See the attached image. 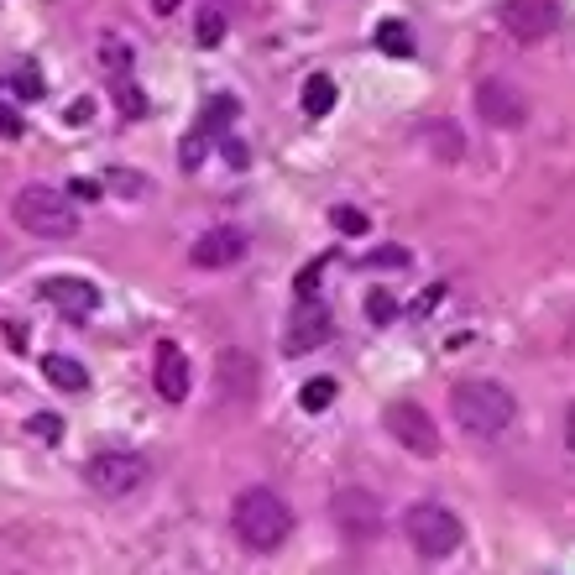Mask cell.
<instances>
[{
    "label": "cell",
    "mask_w": 575,
    "mask_h": 575,
    "mask_svg": "<svg viewBox=\"0 0 575 575\" xmlns=\"http://www.w3.org/2000/svg\"><path fill=\"white\" fill-rule=\"evenodd\" d=\"M230 534H236L251 555H272L293 534V508L272 487H246L230 502Z\"/></svg>",
    "instance_id": "6da1fadb"
},
{
    "label": "cell",
    "mask_w": 575,
    "mask_h": 575,
    "mask_svg": "<svg viewBox=\"0 0 575 575\" xmlns=\"http://www.w3.org/2000/svg\"><path fill=\"white\" fill-rule=\"evenodd\" d=\"M450 413L471 440H497V434L518 419V403H513L508 387L492 382V377H460L450 387Z\"/></svg>",
    "instance_id": "7a4b0ae2"
},
{
    "label": "cell",
    "mask_w": 575,
    "mask_h": 575,
    "mask_svg": "<svg viewBox=\"0 0 575 575\" xmlns=\"http://www.w3.org/2000/svg\"><path fill=\"white\" fill-rule=\"evenodd\" d=\"M11 215L16 225L27 230V236L37 241H68V236H79V210H74V199L48 189V183H27V189L16 194L11 204Z\"/></svg>",
    "instance_id": "3957f363"
},
{
    "label": "cell",
    "mask_w": 575,
    "mask_h": 575,
    "mask_svg": "<svg viewBox=\"0 0 575 575\" xmlns=\"http://www.w3.org/2000/svg\"><path fill=\"white\" fill-rule=\"evenodd\" d=\"M403 539L413 544L419 560H445V555L460 549L466 528H460V518L450 508H440V502H413V508L403 513Z\"/></svg>",
    "instance_id": "277c9868"
},
{
    "label": "cell",
    "mask_w": 575,
    "mask_h": 575,
    "mask_svg": "<svg viewBox=\"0 0 575 575\" xmlns=\"http://www.w3.org/2000/svg\"><path fill=\"white\" fill-rule=\"evenodd\" d=\"M84 481L100 497H131L147 481V460L136 450H100V455L84 460Z\"/></svg>",
    "instance_id": "5b68a950"
},
{
    "label": "cell",
    "mask_w": 575,
    "mask_h": 575,
    "mask_svg": "<svg viewBox=\"0 0 575 575\" xmlns=\"http://www.w3.org/2000/svg\"><path fill=\"white\" fill-rule=\"evenodd\" d=\"M471 100H476V115H481V121L497 126V131H513V126H523V121H528V95H523V89H518L513 79H502V74L476 79Z\"/></svg>",
    "instance_id": "8992f818"
},
{
    "label": "cell",
    "mask_w": 575,
    "mask_h": 575,
    "mask_svg": "<svg viewBox=\"0 0 575 575\" xmlns=\"http://www.w3.org/2000/svg\"><path fill=\"white\" fill-rule=\"evenodd\" d=\"M382 424H387V434H393L408 455H424V460L440 455V429H434V413H429L424 403H408V398L387 403Z\"/></svg>",
    "instance_id": "52a82bcc"
},
{
    "label": "cell",
    "mask_w": 575,
    "mask_h": 575,
    "mask_svg": "<svg viewBox=\"0 0 575 575\" xmlns=\"http://www.w3.org/2000/svg\"><path fill=\"white\" fill-rule=\"evenodd\" d=\"M497 21L508 27V37L518 42H544V37H555L560 32V0H502L497 6Z\"/></svg>",
    "instance_id": "ba28073f"
},
{
    "label": "cell",
    "mask_w": 575,
    "mask_h": 575,
    "mask_svg": "<svg viewBox=\"0 0 575 575\" xmlns=\"http://www.w3.org/2000/svg\"><path fill=\"white\" fill-rule=\"evenodd\" d=\"M330 518H335V528H340L345 539H377L382 528H387L382 502L366 492V487H340V492L330 497Z\"/></svg>",
    "instance_id": "9c48e42d"
},
{
    "label": "cell",
    "mask_w": 575,
    "mask_h": 575,
    "mask_svg": "<svg viewBox=\"0 0 575 575\" xmlns=\"http://www.w3.org/2000/svg\"><path fill=\"white\" fill-rule=\"evenodd\" d=\"M257 382H262V366H257L251 351L230 345V351L215 356V393H220V403H251V398H257Z\"/></svg>",
    "instance_id": "30bf717a"
},
{
    "label": "cell",
    "mask_w": 575,
    "mask_h": 575,
    "mask_svg": "<svg viewBox=\"0 0 575 575\" xmlns=\"http://www.w3.org/2000/svg\"><path fill=\"white\" fill-rule=\"evenodd\" d=\"M236 115H241V105L230 100V95H210V100H204V115H199V126H194L189 136H183V147H178V163H183V168H199V163H204V142H210V136H225Z\"/></svg>",
    "instance_id": "8fae6325"
},
{
    "label": "cell",
    "mask_w": 575,
    "mask_h": 575,
    "mask_svg": "<svg viewBox=\"0 0 575 575\" xmlns=\"http://www.w3.org/2000/svg\"><path fill=\"white\" fill-rule=\"evenodd\" d=\"M246 257V236L241 230H204V236H194V246H189V262L194 267H204V272H215V267H236Z\"/></svg>",
    "instance_id": "7c38bea8"
},
{
    "label": "cell",
    "mask_w": 575,
    "mask_h": 575,
    "mask_svg": "<svg viewBox=\"0 0 575 575\" xmlns=\"http://www.w3.org/2000/svg\"><path fill=\"white\" fill-rule=\"evenodd\" d=\"M325 340H330V309L325 304H304L288 319V330H283V351L304 356V351H319Z\"/></svg>",
    "instance_id": "4fadbf2b"
},
{
    "label": "cell",
    "mask_w": 575,
    "mask_h": 575,
    "mask_svg": "<svg viewBox=\"0 0 575 575\" xmlns=\"http://www.w3.org/2000/svg\"><path fill=\"white\" fill-rule=\"evenodd\" d=\"M42 298L58 304L68 319H89L100 309V288L89 278H42Z\"/></svg>",
    "instance_id": "5bb4252c"
},
{
    "label": "cell",
    "mask_w": 575,
    "mask_h": 575,
    "mask_svg": "<svg viewBox=\"0 0 575 575\" xmlns=\"http://www.w3.org/2000/svg\"><path fill=\"white\" fill-rule=\"evenodd\" d=\"M152 387H157V393H163L168 403H183V398H189V361H183L178 345H157Z\"/></svg>",
    "instance_id": "9a60e30c"
},
{
    "label": "cell",
    "mask_w": 575,
    "mask_h": 575,
    "mask_svg": "<svg viewBox=\"0 0 575 575\" xmlns=\"http://www.w3.org/2000/svg\"><path fill=\"white\" fill-rule=\"evenodd\" d=\"M42 377H48L58 393H84V387H89V372L74 356H48V361H42Z\"/></svg>",
    "instance_id": "2e32d148"
},
{
    "label": "cell",
    "mask_w": 575,
    "mask_h": 575,
    "mask_svg": "<svg viewBox=\"0 0 575 575\" xmlns=\"http://www.w3.org/2000/svg\"><path fill=\"white\" fill-rule=\"evenodd\" d=\"M424 142L434 147V157H440V163H455V157L466 152V136H460L450 121H434V126H424Z\"/></svg>",
    "instance_id": "e0dca14e"
},
{
    "label": "cell",
    "mask_w": 575,
    "mask_h": 575,
    "mask_svg": "<svg viewBox=\"0 0 575 575\" xmlns=\"http://www.w3.org/2000/svg\"><path fill=\"white\" fill-rule=\"evenodd\" d=\"M330 110H335V79L309 74L304 79V115H309V121H319V115H330Z\"/></svg>",
    "instance_id": "ac0fdd59"
},
{
    "label": "cell",
    "mask_w": 575,
    "mask_h": 575,
    "mask_svg": "<svg viewBox=\"0 0 575 575\" xmlns=\"http://www.w3.org/2000/svg\"><path fill=\"white\" fill-rule=\"evenodd\" d=\"M377 48L393 53V58H413V32H408V21H393V16H387L382 27H377Z\"/></svg>",
    "instance_id": "d6986e66"
},
{
    "label": "cell",
    "mask_w": 575,
    "mask_h": 575,
    "mask_svg": "<svg viewBox=\"0 0 575 575\" xmlns=\"http://www.w3.org/2000/svg\"><path fill=\"white\" fill-rule=\"evenodd\" d=\"M335 377H314V382H304V393H298V403H304V413H325L330 403H335Z\"/></svg>",
    "instance_id": "ffe728a7"
},
{
    "label": "cell",
    "mask_w": 575,
    "mask_h": 575,
    "mask_svg": "<svg viewBox=\"0 0 575 575\" xmlns=\"http://www.w3.org/2000/svg\"><path fill=\"white\" fill-rule=\"evenodd\" d=\"M110 89H115V100H121L126 121H142V115H147V95H142V89H136L131 79H110Z\"/></svg>",
    "instance_id": "44dd1931"
},
{
    "label": "cell",
    "mask_w": 575,
    "mask_h": 575,
    "mask_svg": "<svg viewBox=\"0 0 575 575\" xmlns=\"http://www.w3.org/2000/svg\"><path fill=\"white\" fill-rule=\"evenodd\" d=\"M194 37H199V48H215V42H225V16L215 6H204L199 21H194Z\"/></svg>",
    "instance_id": "7402d4cb"
},
{
    "label": "cell",
    "mask_w": 575,
    "mask_h": 575,
    "mask_svg": "<svg viewBox=\"0 0 575 575\" xmlns=\"http://www.w3.org/2000/svg\"><path fill=\"white\" fill-rule=\"evenodd\" d=\"M100 58L110 63V79H131V48H126V42L105 37V42H100Z\"/></svg>",
    "instance_id": "603a6c76"
},
{
    "label": "cell",
    "mask_w": 575,
    "mask_h": 575,
    "mask_svg": "<svg viewBox=\"0 0 575 575\" xmlns=\"http://www.w3.org/2000/svg\"><path fill=\"white\" fill-rule=\"evenodd\" d=\"M366 314H372V325H393V319H398V298L387 288H372V293H366Z\"/></svg>",
    "instance_id": "cb8c5ba5"
},
{
    "label": "cell",
    "mask_w": 575,
    "mask_h": 575,
    "mask_svg": "<svg viewBox=\"0 0 575 575\" xmlns=\"http://www.w3.org/2000/svg\"><path fill=\"white\" fill-rule=\"evenodd\" d=\"M330 220H335V230H345V236H366V215H361V210H351V204L330 210Z\"/></svg>",
    "instance_id": "d4e9b609"
},
{
    "label": "cell",
    "mask_w": 575,
    "mask_h": 575,
    "mask_svg": "<svg viewBox=\"0 0 575 575\" xmlns=\"http://www.w3.org/2000/svg\"><path fill=\"white\" fill-rule=\"evenodd\" d=\"M27 429L37 434V440H63V419H58V413H32Z\"/></svg>",
    "instance_id": "484cf974"
},
{
    "label": "cell",
    "mask_w": 575,
    "mask_h": 575,
    "mask_svg": "<svg viewBox=\"0 0 575 575\" xmlns=\"http://www.w3.org/2000/svg\"><path fill=\"white\" fill-rule=\"evenodd\" d=\"M366 267H408V251L403 246H377L372 257H366Z\"/></svg>",
    "instance_id": "4316f807"
},
{
    "label": "cell",
    "mask_w": 575,
    "mask_h": 575,
    "mask_svg": "<svg viewBox=\"0 0 575 575\" xmlns=\"http://www.w3.org/2000/svg\"><path fill=\"white\" fill-rule=\"evenodd\" d=\"M16 89H21V95H27V100H37V95H42V79L32 74V63L21 68V74H16Z\"/></svg>",
    "instance_id": "83f0119b"
},
{
    "label": "cell",
    "mask_w": 575,
    "mask_h": 575,
    "mask_svg": "<svg viewBox=\"0 0 575 575\" xmlns=\"http://www.w3.org/2000/svg\"><path fill=\"white\" fill-rule=\"evenodd\" d=\"M319 267H325V262H314V267H304V272H298V283H293V288H298V298H309V293L319 288Z\"/></svg>",
    "instance_id": "f1b7e54d"
},
{
    "label": "cell",
    "mask_w": 575,
    "mask_h": 575,
    "mask_svg": "<svg viewBox=\"0 0 575 575\" xmlns=\"http://www.w3.org/2000/svg\"><path fill=\"white\" fill-rule=\"evenodd\" d=\"M115 189H126V194H147V178H136V173H110Z\"/></svg>",
    "instance_id": "f546056e"
},
{
    "label": "cell",
    "mask_w": 575,
    "mask_h": 575,
    "mask_svg": "<svg viewBox=\"0 0 575 575\" xmlns=\"http://www.w3.org/2000/svg\"><path fill=\"white\" fill-rule=\"evenodd\" d=\"M0 131H6V136H21V115H11V105H0Z\"/></svg>",
    "instance_id": "4dcf8cb0"
},
{
    "label": "cell",
    "mask_w": 575,
    "mask_h": 575,
    "mask_svg": "<svg viewBox=\"0 0 575 575\" xmlns=\"http://www.w3.org/2000/svg\"><path fill=\"white\" fill-rule=\"evenodd\" d=\"M89 110H95V100H74V110H68V121H74V126H84V121H89Z\"/></svg>",
    "instance_id": "1f68e13d"
},
{
    "label": "cell",
    "mask_w": 575,
    "mask_h": 575,
    "mask_svg": "<svg viewBox=\"0 0 575 575\" xmlns=\"http://www.w3.org/2000/svg\"><path fill=\"white\" fill-rule=\"evenodd\" d=\"M6 340H11V345H27V325H16V319H11V325H6Z\"/></svg>",
    "instance_id": "d6a6232c"
},
{
    "label": "cell",
    "mask_w": 575,
    "mask_h": 575,
    "mask_svg": "<svg viewBox=\"0 0 575 575\" xmlns=\"http://www.w3.org/2000/svg\"><path fill=\"white\" fill-rule=\"evenodd\" d=\"M225 152H230V163H236V168H246V147L241 142H225Z\"/></svg>",
    "instance_id": "836d02e7"
},
{
    "label": "cell",
    "mask_w": 575,
    "mask_h": 575,
    "mask_svg": "<svg viewBox=\"0 0 575 575\" xmlns=\"http://www.w3.org/2000/svg\"><path fill=\"white\" fill-rule=\"evenodd\" d=\"M152 11H157V16H168V11H178V0H152Z\"/></svg>",
    "instance_id": "e575fe53"
}]
</instances>
